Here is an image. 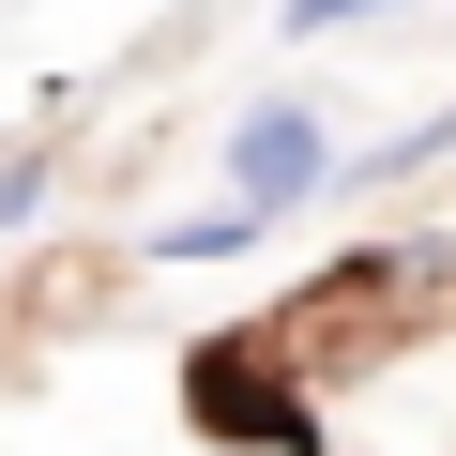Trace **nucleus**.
I'll list each match as a JSON object with an SVG mask.
<instances>
[{"instance_id": "3", "label": "nucleus", "mask_w": 456, "mask_h": 456, "mask_svg": "<svg viewBox=\"0 0 456 456\" xmlns=\"http://www.w3.org/2000/svg\"><path fill=\"white\" fill-rule=\"evenodd\" d=\"M152 259H259V213H244V198H213V213H167V228H152Z\"/></svg>"}, {"instance_id": "2", "label": "nucleus", "mask_w": 456, "mask_h": 456, "mask_svg": "<svg viewBox=\"0 0 456 456\" xmlns=\"http://www.w3.org/2000/svg\"><path fill=\"white\" fill-rule=\"evenodd\" d=\"M335 152H350V137H335V107H320V92H259L244 122H228V198L274 228V213L335 198Z\"/></svg>"}, {"instance_id": "4", "label": "nucleus", "mask_w": 456, "mask_h": 456, "mask_svg": "<svg viewBox=\"0 0 456 456\" xmlns=\"http://www.w3.org/2000/svg\"><path fill=\"white\" fill-rule=\"evenodd\" d=\"M365 16H411V0H289L274 31H289V46H335V31H365Z\"/></svg>"}, {"instance_id": "5", "label": "nucleus", "mask_w": 456, "mask_h": 456, "mask_svg": "<svg viewBox=\"0 0 456 456\" xmlns=\"http://www.w3.org/2000/svg\"><path fill=\"white\" fill-rule=\"evenodd\" d=\"M46 198H61L46 152H0V244H16V228H46Z\"/></svg>"}, {"instance_id": "1", "label": "nucleus", "mask_w": 456, "mask_h": 456, "mask_svg": "<svg viewBox=\"0 0 456 456\" xmlns=\"http://www.w3.org/2000/svg\"><path fill=\"white\" fill-rule=\"evenodd\" d=\"M183 426L228 441V456H244V441H259V456H335L274 335H198V350H183Z\"/></svg>"}]
</instances>
